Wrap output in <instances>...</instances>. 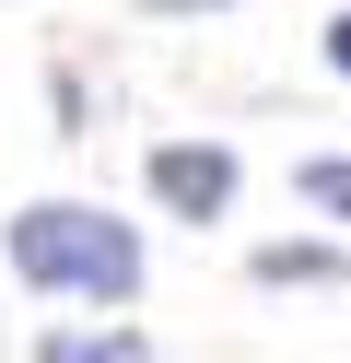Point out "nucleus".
I'll return each mask as SVG.
<instances>
[{
  "instance_id": "f257e3e1",
  "label": "nucleus",
  "mask_w": 351,
  "mask_h": 363,
  "mask_svg": "<svg viewBox=\"0 0 351 363\" xmlns=\"http://www.w3.org/2000/svg\"><path fill=\"white\" fill-rule=\"evenodd\" d=\"M0 258L23 293H94V305H140V235L94 199H23L0 223Z\"/></svg>"
},
{
  "instance_id": "f03ea898",
  "label": "nucleus",
  "mask_w": 351,
  "mask_h": 363,
  "mask_svg": "<svg viewBox=\"0 0 351 363\" xmlns=\"http://www.w3.org/2000/svg\"><path fill=\"white\" fill-rule=\"evenodd\" d=\"M152 199H164L176 223H223V211H234V152H223V141H164V152H152Z\"/></svg>"
},
{
  "instance_id": "7ed1b4c3",
  "label": "nucleus",
  "mask_w": 351,
  "mask_h": 363,
  "mask_svg": "<svg viewBox=\"0 0 351 363\" xmlns=\"http://www.w3.org/2000/svg\"><path fill=\"white\" fill-rule=\"evenodd\" d=\"M246 269H257L269 293H340V281H351V246H328V235H269Z\"/></svg>"
},
{
  "instance_id": "20e7f679",
  "label": "nucleus",
  "mask_w": 351,
  "mask_h": 363,
  "mask_svg": "<svg viewBox=\"0 0 351 363\" xmlns=\"http://www.w3.org/2000/svg\"><path fill=\"white\" fill-rule=\"evenodd\" d=\"M35 363H152V340L140 328H47Z\"/></svg>"
},
{
  "instance_id": "39448f33",
  "label": "nucleus",
  "mask_w": 351,
  "mask_h": 363,
  "mask_svg": "<svg viewBox=\"0 0 351 363\" xmlns=\"http://www.w3.org/2000/svg\"><path fill=\"white\" fill-rule=\"evenodd\" d=\"M293 199L328 211V223H351V152H304V164H293Z\"/></svg>"
},
{
  "instance_id": "423d86ee",
  "label": "nucleus",
  "mask_w": 351,
  "mask_h": 363,
  "mask_svg": "<svg viewBox=\"0 0 351 363\" xmlns=\"http://www.w3.org/2000/svg\"><path fill=\"white\" fill-rule=\"evenodd\" d=\"M328 71L351 82V12H340V24H328Z\"/></svg>"
},
{
  "instance_id": "0eeeda50",
  "label": "nucleus",
  "mask_w": 351,
  "mask_h": 363,
  "mask_svg": "<svg viewBox=\"0 0 351 363\" xmlns=\"http://www.w3.org/2000/svg\"><path fill=\"white\" fill-rule=\"evenodd\" d=\"M140 12H223V0H140Z\"/></svg>"
}]
</instances>
